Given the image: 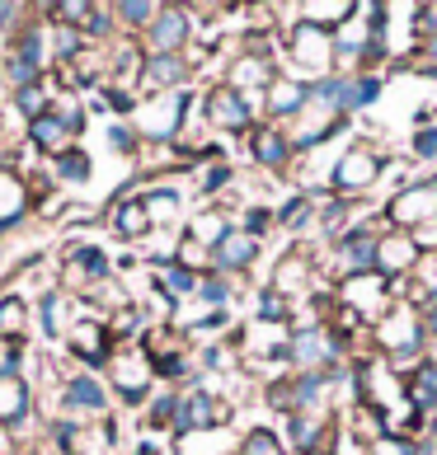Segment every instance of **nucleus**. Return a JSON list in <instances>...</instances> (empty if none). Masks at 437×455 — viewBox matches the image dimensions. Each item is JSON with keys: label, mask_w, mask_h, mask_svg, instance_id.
I'll return each instance as SVG.
<instances>
[{"label": "nucleus", "mask_w": 437, "mask_h": 455, "mask_svg": "<svg viewBox=\"0 0 437 455\" xmlns=\"http://www.w3.org/2000/svg\"><path fill=\"white\" fill-rule=\"evenodd\" d=\"M376 240H381V235H372L367 226L344 230V240H339V267H344V277L376 273Z\"/></svg>", "instance_id": "6e6552de"}, {"label": "nucleus", "mask_w": 437, "mask_h": 455, "mask_svg": "<svg viewBox=\"0 0 437 455\" xmlns=\"http://www.w3.org/2000/svg\"><path fill=\"white\" fill-rule=\"evenodd\" d=\"M71 347L90 366H99V362H104V352H109V329L99 324V319H80V324L71 329Z\"/></svg>", "instance_id": "6ab92c4d"}, {"label": "nucleus", "mask_w": 437, "mask_h": 455, "mask_svg": "<svg viewBox=\"0 0 437 455\" xmlns=\"http://www.w3.org/2000/svg\"><path fill=\"white\" fill-rule=\"evenodd\" d=\"M80 123H85V117H80V108L76 113H43V117H33V146L38 150H57V156H66V150H71V132H80Z\"/></svg>", "instance_id": "1a4fd4ad"}, {"label": "nucleus", "mask_w": 437, "mask_h": 455, "mask_svg": "<svg viewBox=\"0 0 437 455\" xmlns=\"http://www.w3.org/2000/svg\"><path fill=\"white\" fill-rule=\"evenodd\" d=\"M311 108V85L306 80H273L268 85V113L273 117H296V113H306Z\"/></svg>", "instance_id": "f3484780"}, {"label": "nucleus", "mask_w": 437, "mask_h": 455, "mask_svg": "<svg viewBox=\"0 0 437 455\" xmlns=\"http://www.w3.org/2000/svg\"><path fill=\"white\" fill-rule=\"evenodd\" d=\"M311 286V259L306 254H287L278 263V273H273V291H306Z\"/></svg>", "instance_id": "412c9836"}, {"label": "nucleus", "mask_w": 437, "mask_h": 455, "mask_svg": "<svg viewBox=\"0 0 437 455\" xmlns=\"http://www.w3.org/2000/svg\"><path fill=\"white\" fill-rule=\"evenodd\" d=\"M24 324V300H0V329H20Z\"/></svg>", "instance_id": "58836bf2"}, {"label": "nucleus", "mask_w": 437, "mask_h": 455, "mask_svg": "<svg viewBox=\"0 0 437 455\" xmlns=\"http://www.w3.org/2000/svg\"><path fill=\"white\" fill-rule=\"evenodd\" d=\"M207 117H212V127H226V132H245L249 123H255V108H249V99L240 90H212L207 94Z\"/></svg>", "instance_id": "9d476101"}, {"label": "nucleus", "mask_w": 437, "mask_h": 455, "mask_svg": "<svg viewBox=\"0 0 437 455\" xmlns=\"http://www.w3.org/2000/svg\"><path fill=\"white\" fill-rule=\"evenodd\" d=\"M418 259H424V254H418L414 235H405V230H385L381 240H376V273L385 282L418 273Z\"/></svg>", "instance_id": "0eeeda50"}, {"label": "nucleus", "mask_w": 437, "mask_h": 455, "mask_svg": "<svg viewBox=\"0 0 437 455\" xmlns=\"http://www.w3.org/2000/svg\"><path fill=\"white\" fill-rule=\"evenodd\" d=\"M287 315H292L287 296H282V291H273V286H268V291L259 296V319H263V324H287Z\"/></svg>", "instance_id": "c85d7f7f"}, {"label": "nucleus", "mask_w": 437, "mask_h": 455, "mask_svg": "<svg viewBox=\"0 0 437 455\" xmlns=\"http://www.w3.org/2000/svg\"><path fill=\"white\" fill-rule=\"evenodd\" d=\"M76 52H80V33L61 28V33H57V57H61V61H71Z\"/></svg>", "instance_id": "37998d69"}, {"label": "nucleus", "mask_w": 437, "mask_h": 455, "mask_svg": "<svg viewBox=\"0 0 437 455\" xmlns=\"http://www.w3.org/2000/svg\"><path fill=\"white\" fill-rule=\"evenodd\" d=\"M424 52H428V57L437 61V33H433V38H428V47H424Z\"/></svg>", "instance_id": "de8ad7c7"}, {"label": "nucleus", "mask_w": 437, "mask_h": 455, "mask_svg": "<svg viewBox=\"0 0 437 455\" xmlns=\"http://www.w3.org/2000/svg\"><path fill=\"white\" fill-rule=\"evenodd\" d=\"M189 14L183 10H165V14H156V24H150V47H156V57H170V52H179L183 43H189Z\"/></svg>", "instance_id": "ddd939ff"}, {"label": "nucleus", "mask_w": 437, "mask_h": 455, "mask_svg": "<svg viewBox=\"0 0 437 455\" xmlns=\"http://www.w3.org/2000/svg\"><path fill=\"white\" fill-rule=\"evenodd\" d=\"M385 174V160L376 156L372 146H352L339 156V164H334V188L339 193H367L372 183Z\"/></svg>", "instance_id": "7ed1b4c3"}, {"label": "nucleus", "mask_w": 437, "mask_h": 455, "mask_svg": "<svg viewBox=\"0 0 437 455\" xmlns=\"http://www.w3.org/2000/svg\"><path fill=\"white\" fill-rule=\"evenodd\" d=\"M339 300L358 315V319H376L391 310V282H385L381 273H367V277H344V291Z\"/></svg>", "instance_id": "20e7f679"}, {"label": "nucleus", "mask_w": 437, "mask_h": 455, "mask_svg": "<svg viewBox=\"0 0 437 455\" xmlns=\"http://www.w3.org/2000/svg\"><path fill=\"white\" fill-rule=\"evenodd\" d=\"M10 371H14V347L0 343V380H10Z\"/></svg>", "instance_id": "a18cd8bd"}, {"label": "nucleus", "mask_w": 437, "mask_h": 455, "mask_svg": "<svg viewBox=\"0 0 437 455\" xmlns=\"http://www.w3.org/2000/svg\"><path fill=\"white\" fill-rule=\"evenodd\" d=\"M231 183V164H212V170H203V193H216Z\"/></svg>", "instance_id": "79ce46f5"}, {"label": "nucleus", "mask_w": 437, "mask_h": 455, "mask_svg": "<svg viewBox=\"0 0 437 455\" xmlns=\"http://www.w3.org/2000/svg\"><path fill=\"white\" fill-rule=\"evenodd\" d=\"M109 104H113L117 113H132V94H127V90H113V94H109Z\"/></svg>", "instance_id": "49530a36"}, {"label": "nucleus", "mask_w": 437, "mask_h": 455, "mask_svg": "<svg viewBox=\"0 0 437 455\" xmlns=\"http://www.w3.org/2000/svg\"><path fill=\"white\" fill-rule=\"evenodd\" d=\"M240 455H287V446H282V442H278V436L268 432V427H255V432L245 436Z\"/></svg>", "instance_id": "c756f323"}, {"label": "nucleus", "mask_w": 437, "mask_h": 455, "mask_svg": "<svg viewBox=\"0 0 437 455\" xmlns=\"http://www.w3.org/2000/svg\"><path fill=\"white\" fill-rule=\"evenodd\" d=\"M71 263H80V267H85V273H94V277L109 273V259L99 254L94 244H76V249H71Z\"/></svg>", "instance_id": "f704fd0d"}, {"label": "nucleus", "mask_w": 437, "mask_h": 455, "mask_svg": "<svg viewBox=\"0 0 437 455\" xmlns=\"http://www.w3.org/2000/svg\"><path fill=\"white\" fill-rule=\"evenodd\" d=\"M287 436L301 455H320L329 442V423L320 413H287Z\"/></svg>", "instance_id": "dca6fc26"}, {"label": "nucleus", "mask_w": 437, "mask_h": 455, "mask_svg": "<svg viewBox=\"0 0 437 455\" xmlns=\"http://www.w3.org/2000/svg\"><path fill=\"white\" fill-rule=\"evenodd\" d=\"M231 409H222L212 395H189L179 399V413H174V432H203V427H216L226 423Z\"/></svg>", "instance_id": "9b49d317"}, {"label": "nucleus", "mask_w": 437, "mask_h": 455, "mask_svg": "<svg viewBox=\"0 0 437 455\" xmlns=\"http://www.w3.org/2000/svg\"><path fill=\"white\" fill-rule=\"evenodd\" d=\"M142 80H146V90L183 85V80H189V61H183L179 52H170V57H150V61L142 66Z\"/></svg>", "instance_id": "a211bd4d"}, {"label": "nucleus", "mask_w": 437, "mask_h": 455, "mask_svg": "<svg viewBox=\"0 0 437 455\" xmlns=\"http://www.w3.org/2000/svg\"><path fill=\"white\" fill-rule=\"evenodd\" d=\"M418 451V436H381V442L367 446V455H414Z\"/></svg>", "instance_id": "72a5a7b5"}, {"label": "nucleus", "mask_w": 437, "mask_h": 455, "mask_svg": "<svg viewBox=\"0 0 437 455\" xmlns=\"http://www.w3.org/2000/svg\"><path fill=\"white\" fill-rule=\"evenodd\" d=\"M255 259H259V240L245 235V230H231L226 240L212 249V263L222 267V273H240V267H249Z\"/></svg>", "instance_id": "4468645a"}, {"label": "nucleus", "mask_w": 437, "mask_h": 455, "mask_svg": "<svg viewBox=\"0 0 437 455\" xmlns=\"http://www.w3.org/2000/svg\"><path fill=\"white\" fill-rule=\"evenodd\" d=\"M405 399L418 418H437V366L424 362L405 376Z\"/></svg>", "instance_id": "f8f14e48"}, {"label": "nucleus", "mask_w": 437, "mask_h": 455, "mask_svg": "<svg viewBox=\"0 0 437 455\" xmlns=\"http://www.w3.org/2000/svg\"><path fill=\"white\" fill-rule=\"evenodd\" d=\"M109 146H117V150H132L137 141H132V132H127V127H109Z\"/></svg>", "instance_id": "c03bdc74"}, {"label": "nucleus", "mask_w": 437, "mask_h": 455, "mask_svg": "<svg viewBox=\"0 0 437 455\" xmlns=\"http://www.w3.org/2000/svg\"><path fill=\"white\" fill-rule=\"evenodd\" d=\"M156 5H142V0H137V5H117V20H127V24H146V20H156Z\"/></svg>", "instance_id": "a19ab883"}, {"label": "nucleus", "mask_w": 437, "mask_h": 455, "mask_svg": "<svg viewBox=\"0 0 437 455\" xmlns=\"http://www.w3.org/2000/svg\"><path fill=\"white\" fill-rule=\"evenodd\" d=\"M249 85H273V71H268L263 57H240L231 66V90H249Z\"/></svg>", "instance_id": "4be33fe9"}, {"label": "nucleus", "mask_w": 437, "mask_h": 455, "mask_svg": "<svg viewBox=\"0 0 437 455\" xmlns=\"http://www.w3.org/2000/svg\"><path fill=\"white\" fill-rule=\"evenodd\" d=\"M255 160L268 164V170H282L292 160V141L278 127H263V132H255Z\"/></svg>", "instance_id": "aec40b11"}, {"label": "nucleus", "mask_w": 437, "mask_h": 455, "mask_svg": "<svg viewBox=\"0 0 437 455\" xmlns=\"http://www.w3.org/2000/svg\"><path fill=\"white\" fill-rule=\"evenodd\" d=\"M418 286H424V306H437V249L418 259Z\"/></svg>", "instance_id": "473e14b6"}, {"label": "nucleus", "mask_w": 437, "mask_h": 455, "mask_svg": "<svg viewBox=\"0 0 437 455\" xmlns=\"http://www.w3.org/2000/svg\"><path fill=\"white\" fill-rule=\"evenodd\" d=\"M198 282H203V277L189 273L183 263H170V267H160V282H156V286H160V291L170 296V300H183V296L198 291Z\"/></svg>", "instance_id": "5701e85b"}, {"label": "nucleus", "mask_w": 437, "mask_h": 455, "mask_svg": "<svg viewBox=\"0 0 437 455\" xmlns=\"http://www.w3.org/2000/svg\"><path fill=\"white\" fill-rule=\"evenodd\" d=\"M437 221V183H409V188H400L391 202H385V226L391 230H405L414 235L418 226Z\"/></svg>", "instance_id": "f03ea898"}, {"label": "nucleus", "mask_w": 437, "mask_h": 455, "mask_svg": "<svg viewBox=\"0 0 437 455\" xmlns=\"http://www.w3.org/2000/svg\"><path fill=\"white\" fill-rule=\"evenodd\" d=\"M414 156L418 160H437V127H418L414 132Z\"/></svg>", "instance_id": "e433bc0d"}, {"label": "nucleus", "mask_w": 437, "mask_h": 455, "mask_svg": "<svg viewBox=\"0 0 437 455\" xmlns=\"http://www.w3.org/2000/svg\"><path fill=\"white\" fill-rule=\"evenodd\" d=\"M20 108H24L28 117H43V113H47V94H43V90H33V85L20 90Z\"/></svg>", "instance_id": "ea45409f"}, {"label": "nucleus", "mask_w": 437, "mask_h": 455, "mask_svg": "<svg viewBox=\"0 0 437 455\" xmlns=\"http://www.w3.org/2000/svg\"><path fill=\"white\" fill-rule=\"evenodd\" d=\"M311 216H315V202H311V197H292L287 207L273 216V221L287 226V230H301V226H311Z\"/></svg>", "instance_id": "cd10ccee"}, {"label": "nucleus", "mask_w": 437, "mask_h": 455, "mask_svg": "<svg viewBox=\"0 0 437 455\" xmlns=\"http://www.w3.org/2000/svg\"><path fill=\"white\" fill-rule=\"evenodd\" d=\"M150 376H156V371H150L146 357H113V385L127 403H137L150 390Z\"/></svg>", "instance_id": "2eb2a0df"}, {"label": "nucleus", "mask_w": 437, "mask_h": 455, "mask_svg": "<svg viewBox=\"0 0 437 455\" xmlns=\"http://www.w3.org/2000/svg\"><path fill=\"white\" fill-rule=\"evenodd\" d=\"M268 226H273V212H268V207H249V216H245V226H240V230L259 240V235H263Z\"/></svg>", "instance_id": "4c0bfd02"}, {"label": "nucleus", "mask_w": 437, "mask_h": 455, "mask_svg": "<svg viewBox=\"0 0 437 455\" xmlns=\"http://www.w3.org/2000/svg\"><path fill=\"white\" fill-rule=\"evenodd\" d=\"M146 212H150V221H170V216L179 212V193H174V188L146 193Z\"/></svg>", "instance_id": "2f4dec72"}, {"label": "nucleus", "mask_w": 437, "mask_h": 455, "mask_svg": "<svg viewBox=\"0 0 437 455\" xmlns=\"http://www.w3.org/2000/svg\"><path fill=\"white\" fill-rule=\"evenodd\" d=\"M292 61L306 66V71H325L329 76V66H334V33L320 28V24H311V20L292 24Z\"/></svg>", "instance_id": "39448f33"}, {"label": "nucleus", "mask_w": 437, "mask_h": 455, "mask_svg": "<svg viewBox=\"0 0 437 455\" xmlns=\"http://www.w3.org/2000/svg\"><path fill=\"white\" fill-rule=\"evenodd\" d=\"M66 399L80 403V409H104V385L90 380V376H76L71 385H66Z\"/></svg>", "instance_id": "bb28decb"}, {"label": "nucleus", "mask_w": 437, "mask_h": 455, "mask_svg": "<svg viewBox=\"0 0 437 455\" xmlns=\"http://www.w3.org/2000/svg\"><path fill=\"white\" fill-rule=\"evenodd\" d=\"M24 409H28V390L20 380H0V423H14V418H24Z\"/></svg>", "instance_id": "b1692460"}, {"label": "nucleus", "mask_w": 437, "mask_h": 455, "mask_svg": "<svg viewBox=\"0 0 437 455\" xmlns=\"http://www.w3.org/2000/svg\"><path fill=\"white\" fill-rule=\"evenodd\" d=\"M183 113H189V94H160V99H150V104L137 113V123H142V137L150 141H170L179 137V123H183Z\"/></svg>", "instance_id": "423d86ee"}, {"label": "nucleus", "mask_w": 437, "mask_h": 455, "mask_svg": "<svg viewBox=\"0 0 437 455\" xmlns=\"http://www.w3.org/2000/svg\"><path fill=\"white\" fill-rule=\"evenodd\" d=\"M57 174L71 179V183H85L90 179V156L85 150H66V156H57Z\"/></svg>", "instance_id": "7c9ffc66"}, {"label": "nucleus", "mask_w": 437, "mask_h": 455, "mask_svg": "<svg viewBox=\"0 0 437 455\" xmlns=\"http://www.w3.org/2000/svg\"><path fill=\"white\" fill-rule=\"evenodd\" d=\"M113 226H117V235H146L150 230L146 202H123V207L113 212Z\"/></svg>", "instance_id": "393cba45"}, {"label": "nucleus", "mask_w": 437, "mask_h": 455, "mask_svg": "<svg viewBox=\"0 0 437 455\" xmlns=\"http://www.w3.org/2000/svg\"><path fill=\"white\" fill-rule=\"evenodd\" d=\"M428 343H433V347H428V362L437 366V339H428Z\"/></svg>", "instance_id": "09e8293b"}, {"label": "nucleus", "mask_w": 437, "mask_h": 455, "mask_svg": "<svg viewBox=\"0 0 437 455\" xmlns=\"http://www.w3.org/2000/svg\"><path fill=\"white\" fill-rule=\"evenodd\" d=\"M198 296H203L207 306H226L231 286H226V277H203V282H198Z\"/></svg>", "instance_id": "c9c22d12"}, {"label": "nucleus", "mask_w": 437, "mask_h": 455, "mask_svg": "<svg viewBox=\"0 0 437 455\" xmlns=\"http://www.w3.org/2000/svg\"><path fill=\"white\" fill-rule=\"evenodd\" d=\"M385 80L372 76V71H362V76H352V85H348V108H372L376 104V94H381Z\"/></svg>", "instance_id": "a878e982"}, {"label": "nucleus", "mask_w": 437, "mask_h": 455, "mask_svg": "<svg viewBox=\"0 0 437 455\" xmlns=\"http://www.w3.org/2000/svg\"><path fill=\"white\" fill-rule=\"evenodd\" d=\"M376 339H381L385 352H391V366H409L418 352H424L428 333H424V319H418V310L409 306V300H395V306L381 315Z\"/></svg>", "instance_id": "f257e3e1"}]
</instances>
